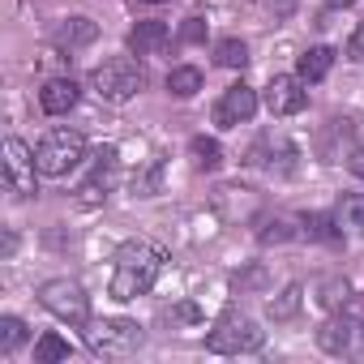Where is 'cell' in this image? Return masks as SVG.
Returning a JSON list of instances; mask_svg holds the SVG:
<instances>
[{"instance_id": "obj_1", "label": "cell", "mask_w": 364, "mask_h": 364, "mask_svg": "<svg viewBox=\"0 0 364 364\" xmlns=\"http://www.w3.org/2000/svg\"><path fill=\"white\" fill-rule=\"evenodd\" d=\"M163 262H167V253H163L159 245H150V240H129V245L116 253L107 296H112V300H120V304H129V300L146 296V291L159 283Z\"/></svg>"}, {"instance_id": "obj_2", "label": "cell", "mask_w": 364, "mask_h": 364, "mask_svg": "<svg viewBox=\"0 0 364 364\" xmlns=\"http://www.w3.org/2000/svg\"><path fill=\"white\" fill-rule=\"evenodd\" d=\"M262 347H266V330L245 313H223L206 334V351L215 355H253Z\"/></svg>"}, {"instance_id": "obj_3", "label": "cell", "mask_w": 364, "mask_h": 364, "mask_svg": "<svg viewBox=\"0 0 364 364\" xmlns=\"http://www.w3.org/2000/svg\"><path fill=\"white\" fill-rule=\"evenodd\" d=\"M90 86H95V95L107 99V103H129L133 95H141L146 69H141L133 56H112V60H103V65L90 73Z\"/></svg>"}, {"instance_id": "obj_4", "label": "cell", "mask_w": 364, "mask_h": 364, "mask_svg": "<svg viewBox=\"0 0 364 364\" xmlns=\"http://www.w3.org/2000/svg\"><path fill=\"white\" fill-rule=\"evenodd\" d=\"M86 347L103 360H120V355H133L141 347V326L129 321V317H99V321H86Z\"/></svg>"}, {"instance_id": "obj_5", "label": "cell", "mask_w": 364, "mask_h": 364, "mask_svg": "<svg viewBox=\"0 0 364 364\" xmlns=\"http://www.w3.org/2000/svg\"><path fill=\"white\" fill-rule=\"evenodd\" d=\"M35 159H39V171H43V176L60 180V176H69V171L86 159V137H82L77 129H52V133L35 146Z\"/></svg>"}, {"instance_id": "obj_6", "label": "cell", "mask_w": 364, "mask_h": 364, "mask_svg": "<svg viewBox=\"0 0 364 364\" xmlns=\"http://www.w3.org/2000/svg\"><path fill=\"white\" fill-rule=\"evenodd\" d=\"M39 304L60 321H73V326L90 321V296H86V287L77 279H48L39 287Z\"/></svg>"}, {"instance_id": "obj_7", "label": "cell", "mask_w": 364, "mask_h": 364, "mask_svg": "<svg viewBox=\"0 0 364 364\" xmlns=\"http://www.w3.org/2000/svg\"><path fill=\"white\" fill-rule=\"evenodd\" d=\"M39 159H35V150L22 141V137H9L5 141V185H9V193H18V198H35L39 193Z\"/></svg>"}, {"instance_id": "obj_8", "label": "cell", "mask_w": 364, "mask_h": 364, "mask_svg": "<svg viewBox=\"0 0 364 364\" xmlns=\"http://www.w3.org/2000/svg\"><path fill=\"white\" fill-rule=\"evenodd\" d=\"M317 347L326 355H360L364 360V321L347 317V313H334L317 326Z\"/></svg>"}, {"instance_id": "obj_9", "label": "cell", "mask_w": 364, "mask_h": 364, "mask_svg": "<svg viewBox=\"0 0 364 364\" xmlns=\"http://www.w3.org/2000/svg\"><path fill=\"white\" fill-rule=\"evenodd\" d=\"M116 159H120L116 146H99V150H95V167H90V176L77 185V202H82V206H99V202L107 198V189L116 185V167H120Z\"/></svg>"}, {"instance_id": "obj_10", "label": "cell", "mask_w": 364, "mask_h": 364, "mask_svg": "<svg viewBox=\"0 0 364 364\" xmlns=\"http://www.w3.org/2000/svg\"><path fill=\"white\" fill-rule=\"evenodd\" d=\"M266 112L270 116H296V112H304L309 107V90H304V77L296 73H274L270 77V86H266Z\"/></svg>"}, {"instance_id": "obj_11", "label": "cell", "mask_w": 364, "mask_h": 364, "mask_svg": "<svg viewBox=\"0 0 364 364\" xmlns=\"http://www.w3.org/2000/svg\"><path fill=\"white\" fill-rule=\"evenodd\" d=\"M253 112H257V90L245 86V82H236V86H228L223 99L215 103V124H219V129H236V124L253 120Z\"/></svg>"}, {"instance_id": "obj_12", "label": "cell", "mask_w": 364, "mask_h": 364, "mask_svg": "<svg viewBox=\"0 0 364 364\" xmlns=\"http://www.w3.org/2000/svg\"><path fill=\"white\" fill-rule=\"evenodd\" d=\"M77 99H82V90H77L73 77H48L43 90H39V107H43L48 116H65V112H73Z\"/></svg>"}, {"instance_id": "obj_13", "label": "cell", "mask_w": 364, "mask_h": 364, "mask_svg": "<svg viewBox=\"0 0 364 364\" xmlns=\"http://www.w3.org/2000/svg\"><path fill=\"white\" fill-rule=\"evenodd\" d=\"M171 43L167 22H137L129 31V52L133 56H163V48Z\"/></svg>"}, {"instance_id": "obj_14", "label": "cell", "mask_w": 364, "mask_h": 364, "mask_svg": "<svg viewBox=\"0 0 364 364\" xmlns=\"http://www.w3.org/2000/svg\"><path fill=\"white\" fill-rule=\"evenodd\" d=\"M330 65H334V48H326V43H317V48H309V52L300 56V65H296V73H300L304 82H321V77L330 73Z\"/></svg>"}, {"instance_id": "obj_15", "label": "cell", "mask_w": 364, "mask_h": 364, "mask_svg": "<svg viewBox=\"0 0 364 364\" xmlns=\"http://www.w3.org/2000/svg\"><path fill=\"white\" fill-rule=\"evenodd\" d=\"M300 223H304V236L317 240V245H338V240H343V232H338V215H321V210H313V215H304Z\"/></svg>"}, {"instance_id": "obj_16", "label": "cell", "mask_w": 364, "mask_h": 364, "mask_svg": "<svg viewBox=\"0 0 364 364\" xmlns=\"http://www.w3.org/2000/svg\"><path fill=\"white\" fill-rule=\"evenodd\" d=\"M95 35H99V26H95L90 18H69V22H60V26H56V43H60V48L95 43Z\"/></svg>"}, {"instance_id": "obj_17", "label": "cell", "mask_w": 364, "mask_h": 364, "mask_svg": "<svg viewBox=\"0 0 364 364\" xmlns=\"http://www.w3.org/2000/svg\"><path fill=\"white\" fill-rule=\"evenodd\" d=\"M202 90V69H193V65H176L171 73H167V95H176V99H193Z\"/></svg>"}, {"instance_id": "obj_18", "label": "cell", "mask_w": 364, "mask_h": 364, "mask_svg": "<svg viewBox=\"0 0 364 364\" xmlns=\"http://www.w3.org/2000/svg\"><path fill=\"white\" fill-rule=\"evenodd\" d=\"M300 304H304V287H300V283H287V287L270 300V317H274V321H291V317L300 313Z\"/></svg>"}, {"instance_id": "obj_19", "label": "cell", "mask_w": 364, "mask_h": 364, "mask_svg": "<svg viewBox=\"0 0 364 364\" xmlns=\"http://www.w3.org/2000/svg\"><path fill=\"white\" fill-rule=\"evenodd\" d=\"M215 65H219V69H245V65H249V43H245V39H223V43H215Z\"/></svg>"}, {"instance_id": "obj_20", "label": "cell", "mask_w": 364, "mask_h": 364, "mask_svg": "<svg viewBox=\"0 0 364 364\" xmlns=\"http://www.w3.org/2000/svg\"><path fill=\"white\" fill-rule=\"evenodd\" d=\"M73 355V347H69V338H60V334H43L39 343H35V364H60V360H69Z\"/></svg>"}, {"instance_id": "obj_21", "label": "cell", "mask_w": 364, "mask_h": 364, "mask_svg": "<svg viewBox=\"0 0 364 364\" xmlns=\"http://www.w3.org/2000/svg\"><path fill=\"white\" fill-rule=\"evenodd\" d=\"M189 154H193V163H198L202 171H215V167L223 163V146H219L215 137H193V141H189Z\"/></svg>"}, {"instance_id": "obj_22", "label": "cell", "mask_w": 364, "mask_h": 364, "mask_svg": "<svg viewBox=\"0 0 364 364\" xmlns=\"http://www.w3.org/2000/svg\"><path fill=\"white\" fill-rule=\"evenodd\" d=\"M317 300H321V309L338 313V309H347V300H351V283H347V279H326V283L317 287Z\"/></svg>"}, {"instance_id": "obj_23", "label": "cell", "mask_w": 364, "mask_h": 364, "mask_svg": "<svg viewBox=\"0 0 364 364\" xmlns=\"http://www.w3.org/2000/svg\"><path fill=\"white\" fill-rule=\"evenodd\" d=\"M338 228L364 232V193H347V198L338 202Z\"/></svg>"}, {"instance_id": "obj_24", "label": "cell", "mask_w": 364, "mask_h": 364, "mask_svg": "<svg viewBox=\"0 0 364 364\" xmlns=\"http://www.w3.org/2000/svg\"><path fill=\"white\" fill-rule=\"evenodd\" d=\"M26 343V321L22 317H0V351H18Z\"/></svg>"}, {"instance_id": "obj_25", "label": "cell", "mask_w": 364, "mask_h": 364, "mask_svg": "<svg viewBox=\"0 0 364 364\" xmlns=\"http://www.w3.org/2000/svg\"><path fill=\"white\" fill-rule=\"evenodd\" d=\"M159 176H163V163H150L146 171H137L133 176V193L137 198H154L159 193Z\"/></svg>"}, {"instance_id": "obj_26", "label": "cell", "mask_w": 364, "mask_h": 364, "mask_svg": "<svg viewBox=\"0 0 364 364\" xmlns=\"http://www.w3.org/2000/svg\"><path fill=\"white\" fill-rule=\"evenodd\" d=\"M180 43H206V18H185V26H180Z\"/></svg>"}, {"instance_id": "obj_27", "label": "cell", "mask_w": 364, "mask_h": 364, "mask_svg": "<svg viewBox=\"0 0 364 364\" xmlns=\"http://www.w3.org/2000/svg\"><path fill=\"white\" fill-rule=\"evenodd\" d=\"M347 60H355V65H364V22L351 31V39H347Z\"/></svg>"}, {"instance_id": "obj_28", "label": "cell", "mask_w": 364, "mask_h": 364, "mask_svg": "<svg viewBox=\"0 0 364 364\" xmlns=\"http://www.w3.org/2000/svg\"><path fill=\"white\" fill-rule=\"evenodd\" d=\"M347 167H351V176H360V180H364V141H355V146H351Z\"/></svg>"}, {"instance_id": "obj_29", "label": "cell", "mask_w": 364, "mask_h": 364, "mask_svg": "<svg viewBox=\"0 0 364 364\" xmlns=\"http://www.w3.org/2000/svg\"><path fill=\"white\" fill-rule=\"evenodd\" d=\"M270 9H274V18H287L296 9V0H270Z\"/></svg>"}, {"instance_id": "obj_30", "label": "cell", "mask_w": 364, "mask_h": 364, "mask_svg": "<svg viewBox=\"0 0 364 364\" xmlns=\"http://www.w3.org/2000/svg\"><path fill=\"white\" fill-rule=\"evenodd\" d=\"M330 5H355V0H330Z\"/></svg>"}, {"instance_id": "obj_31", "label": "cell", "mask_w": 364, "mask_h": 364, "mask_svg": "<svg viewBox=\"0 0 364 364\" xmlns=\"http://www.w3.org/2000/svg\"><path fill=\"white\" fill-rule=\"evenodd\" d=\"M146 5H163V0H146Z\"/></svg>"}]
</instances>
